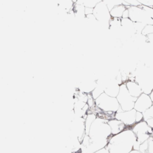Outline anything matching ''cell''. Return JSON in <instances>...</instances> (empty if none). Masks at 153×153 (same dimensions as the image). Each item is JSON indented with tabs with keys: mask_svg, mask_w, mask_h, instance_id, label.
Here are the masks:
<instances>
[{
	"mask_svg": "<svg viewBox=\"0 0 153 153\" xmlns=\"http://www.w3.org/2000/svg\"><path fill=\"white\" fill-rule=\"evenodd\" d=\"M94 153H110L109 149H108V148L106 146L103 148H102L96 152H94Z\"/></svg>",
	"mask_w": 153,
	"mask_h": 153,
	"instance_id": "23",
	"label": "cell"
},
{
	"mask_svg": "<svg viewBox=\"0 0 153 153\" xmlns=\"http://www.w3.org/2000/svg\"><path fill=\"white\" fill-rule=\"evenodd\" d=\"M108 121V120L97 117L92 123L87 135L92 140L108 139L112 133Z\"/></svg>",
	"mask_w": 153,
	"mask_h": 153,
	"instance_id": "2",
	"label": "cell"
},
{
	"mask_svg": "<svg viewBox=\"0 0 153 153\" xmlns=\"http://www.w3.org/2000/svg\"><path fill=\"white\" fill-rule=\"evenodd\" d=\"M121 84L117 78L110 79L106 85L104 93L110 96L117 97Z\"/></svg>",
	"mask_w": 153,
	"mask_h": 153,
	"instance_id": "11",
	"label": "cell"
},
{
	"mask_svg": "<svg viewBox=\"0 0 153 153\" xmlns=\"http://www.w3.org/2000/svg\"><path fill=\"white\" fill-rule=\"evenodd\" d=\"M143 120L146 121L149 118H153V105L151 106L149 109L143 112Z\"/></svg>",
	"mask_w": 153,
	"mask_h": 153,
	"instance_id": "19",
	"label": "cell"
},
{
	"mask_svg": "<svg viewBox=\"0 0 153 153\" xmlns=\"http://www.w3.org/2000/svg\"><path fill=\"white\" fill-rule=\"evenodd\" d=\"M136 140L134 133L131 128H127L117 134L111 135L106 147L110 153H129Z\"/></svg>",
	"mask_w": 153,
	"mask_h": 153,
	"instance_id": "1",
	"label": "cell"
},
{
	"mask_svg": "<svg viewBox=\"0 0 153 153\" xmlns=\"http://www.w3.org/2000/svg\"><path fill=\"white\" fill-rule=\"evenodd\" d=\"M129 153H142L139 150H135V149H133L131 150Z\"/></svg>",
	"mask_w": 153,
	"mask_h": 153,
	"instance_id": "25",
	"label": "cell"
},
{
	"mask_svg": "<svg viewBox=\"0 0 153 153\" xmlns=\"http://www.w3.org/2000/svg\"><path fill=\"white\" fill-rule=\"evenodd\" d=\"M120 108L124 111H130L134 109V103L137 98H135L129 93L125 82H123L120 87V91L117 96Z\"/></svg>",
	"mask_w": 153,
	"mask_h": 153,
	"instance_id": "5",
	"label": "cell"
},
{
	"mask_svg": "<svg viewBox=\"0 0 153 153\" xmlns=\"http://www.w3.org/2000/svg\"><path fill=\"white\" fill-rule=\"evenodd\" d=\"M71 131L73 137L77 138L81 143L85 136V118L75 117L72 121Z\"/></svg>",
	"mask_w": 153,
	"mask_h": 153,
	"instance_id": "7",
	"label": "cell"
},
{
	"mask_svg": "<svg viewBox=\"0 0 153 153\" xmlns=\"http://www.w3.org/2000/svg\"><path fill=\"white\" fill-rule=\"evenodd\" d=\"M148 141V149L147 153H153V137L151 136Z\"/></svg>",
	"mask_w": 153,
	"mask_h": 153,
	"instance_id": "22",
	"label": "cell"
},
{
	"mask_svg": "<svg viewBox=\"0 0 153 153\" xmlns=\"http://www.w3.org/2000/svg\"><path fill=\"white\" fill-rule=\"evenodd\" d=\"M108 123L111 128L112 135L117 134L124 130H126L127 127L122 121L116 119V118H112L108 120Z\"/></svg>",
	"mask_w": 153,
	"mask_h": 153,
	"instance_id": "13",
	"label": "cell"
},
{
	"mask_svg": "<svg viewBox=\"0 0 153 153\" xmlns=\"http://www.w3.org/2000/svg\"><path fill=\"white\" fill-rule=\"evenodd\" d=\"M149 96H150V97H151V99H152V102H153V90H152V91L151 92V93L149 94Z\"/></svg>",
	"mask_w": 153,
	"mask_h": 153,
	"instance_id": "26",
	"label": "cell"
},
{
	"mask_svg": "<svg viewBox=\"0 0 153 153\" xmlns=\"http://www.w3.org/2000/svg\"><path fill=\"white\" fill-rule=\"evenodd\" d=\"M136 112L137 111L134 109L124 111L120 108V109L115 112L114 118L122 121L127 127L131 128L135 123H136Z\"/></svg>",
	"mask_w": 153,
	"mask_h": 153,
	"instance_id": "8",
	"label": "cell"
},
{
	"mask_svg": "<svg viewBox=\"0 0 153 153\" xmlns=\"http://www.w3.org/2000/svg\"><path fill=\"white\" fill-rule=\"evenodd\" d=\"M93 14L98 22L109 27V23L112 17L109 9L103 1L99 2L93 8Z\"/></svg>",
	"mask_w": 153,
	"mask_h": 153,
	"instance_id": "6",
	"label": "cell"
},
{
	"mask_svg": "<svg viewBox=\"0 0 153 153\" xmlns=\"http://www.w3.org/2000/svg\"><path fill=\"white\" fill-rule=\"evenodd\" d=\"M128 18L134 23H140L145 25H153V19L144 8L143 5L128 6Z\"/></svg>",
	"mask_w": 153,
	"mask_h": 153,
	"instance_id": "4",
	"label": "cell"
},
{
	"mask_svg": "<svg viewBox=\"0 0 153 153\" xmlns=\"http://www.w3.org/2000/svg\"><path fill=\"white\" fill-rule=\"evenodd\" d=\"M103 1L107 5L109 10H111L112 8H114L115 6L121 5V4L125 5V3L123 0H103Z\"/></svg>",
	"mask_w": 153,
	"mask_h": 153,
	"instance_id": "18",
	"label": "cell"
},
{
	"mask_svg": "<svg viewBox=\"0 0 153 153\" xmlns=\"http://www.w3.org/2000/svg\"><path fill=\"white\" fill-rule=\"evenodd\" d=\"M144 121H145V120H144ZM145 121L147 123L148 125L151 128H152L153 129V118L148 119V120H146Z\"/></svg>",
	"mask_w": 153,
	"mask_h": 153,
	"instance_id": "24",
	"label": "cell"
},
{
	"mask_svg": "<svg viewBox=\"0 0 153 153\" xmlns=\"http://www.w3.org/2000/svg\"><path fill=\"white\" fill-rule=\"evenodd\" d=\"M127 6H138L141 5L137 0H123Z\"/></svg>",
	"mask_w": 153,
	"mask_h": 153,
	"instance_id": "20",
	"label": "cell"
},
{
	"mask_svg": "<svg viewBox=\"0 0 153 153\" xmlns=\"http://www.w3.org/2000/svg\"><path fill=\"white\" fill-rule=\"evenodd\" d=\"M95 103L100 111L112 115H114L120 108L117 97L110 96L105 93H102L95 100Z\"/></svg>",
	"mask_w": 153,
	"mask_h": 153,
	"instance_id": "3",
	"label": "cell"
},
{
	"mask_svg": "<svg viewBox=\"0 0 153 153\" xmlns=\"http://www.w3.org/2000/svg\"><path fill=\"white\" fill-rule=\"evenodd\" d=\"M97 85V82L91 79H85L79 85L78 90L82 93H91Z\"/></svg>",
	"mask_w": 153,
	"mask_h": 153,
	"instance_id": "14",
	"label": "cell"
},
{
	"mask_svg": "<svg viewBox=\"0 0 153 153\" xmlns=\"http://www.w3.org/2000/svg\"><path fill=\"white\" fill-rule=\"evenodd\" d=\"M126 87L131 96L137 98L143 93L140 86L134 81V79H128L125 82Z\"/></svg>",
	"mask_w": 153,
	"mask_h": 153,
	"instance_id": "12",
	"label": "cell"
},
{
	"mask_svg": "<svg viewBox=\"0 0 153 153\" xmlns=\"http://www.w3.org/2000/svg\"><path fill=\"white\" fill-rule=\"evenodd\" d=\"M131 129L134 133L136 137L144 134H149L151 136L153 133V129L144 120L135 123L131 127Z\"/></svg>",
	"mask_w": 153,
	"mask_h": 153,
	"instance_id": "10",
	"label": "cell"
},
{
	"mask_svg": "<svg viewBox=\"0 0 153 153\" xmlns=\"http://www.w3.org/2000/svg\"><path fill=\"white\" fill-rule=\"evenodd\" d=\"M141 5L153 7V0H137Z\"/></svg>",
	"mask_w": 153,
	"mask_h": 153,
	"instance_id": "21",
	"label": "cell"
},
{
	"mask_svg": "<svg viewBox=\"0 0 153 153\" xmlns=\"http://www.w3.org/2000/svg\"><path fill=\"white\" fill-rule=\"evenodd\" d=\"M97 118V116L96 114L90 113V114H87L85 118V134H87L90 128L93 123V121L95 120V119Z\"/></svg>",
	"mask_w": 153,
	"mask_h": 153,
	"instance_id": "16",
	"label": "cell"
},
{
	"mask_svg": "<svg viewBox=\"0 0 153 153\" xmlns=\"http://www.w3.org/2000/svg\"><path fill=\"white\" fill-rule=\"evenodd\" d=\"M103 1V0H78L75 2L82 4L85 7L93 8L97 4Z\"/></svg>",
	"mask_w": 153,
	"mask_h": 153,
	"instance_id": "17",
	"label": "cell"
},
{
	"mask_svg": "<svg viewBox=\"0 0 153 153\" xmlns=\"http://www.w3.org/2000/svg\"><path fill=\"white\" fill-rule=\"evenodd\" d=\"M153 105V102L149 94L142 93L137 99L134 103V109L142 113L144 112L151 106Z\"/></svg>",
	"mask_w": 153,
	"mask_h": 153,
	"instance_id": "9",
	"label": "cell"
},
{
	"mask_svg": "<svg viewBox=\"0 0 153 153\" xmlns=\"http://www.w3.org/2000/svg\"><path fill=\"white\" fill-rule=\"evenodd\" d=\"M128 6L124 4L119 5L114 7L110 10V14L112 18L122 19L123 14L126 10Z\"/></svg>",
	"mask_w": 153,
	"mask_h": 153,
	"instance_id": "15",
	"label": "cell"
}]
</instances>
